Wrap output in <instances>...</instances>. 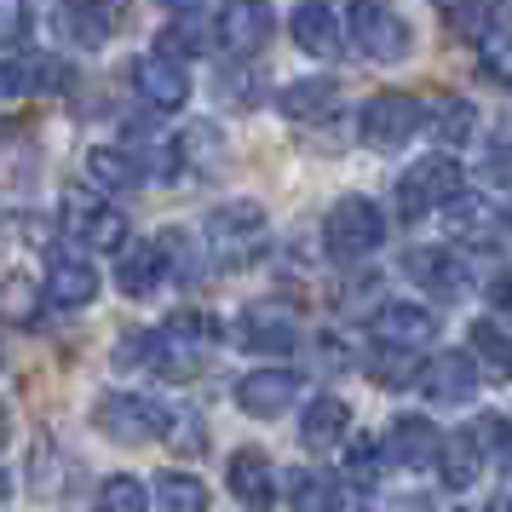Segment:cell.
<instances>
[{
  "mask_svg": "<svg viewBox=\"0 0 512 512\" xmlns=\"http://www.w3.org/2000/svg\"><path fill=\"white\" fill-rule=\"evenodd\" d=\"M380 242H386V213H380V202H369V196H340V202L328 208V219H323L328 259L357 265V259H369Z\"/></svg>",
  "mask_w": 512,
  "mask_h": 512,
  "instance_id": "3",
  "label": "cell"
},
{
  "mask_svg": "<svg viewBox=\"0 0 512 512\" xmlns=\"http://www.w3.org/2000/svg\"><path fill=\"white\" fill-rule=\"evenodd\" d=\"M93 426L110 443H121V449H139V443L167 432V409L150 403V397H139V392H104L93 403Z\"/></svg>",
  "mask_w": 512,
  "mask_h": 512,
  "instance_id": "7",
  "label": "cell"
},
{
  "mask_svg": "<svg viewBox=\"0 0 512 512\" xmlns=\"http://www.w3.org/2000/svg\"><path fill=\"white\" fill-rule=\"evenodd\" d=\"M478 363L466 357V351H443V357H432L426 369H420V392L432 397V403H443V409H461V403H472L478 397Z\"/></svg>",
  "mask_w": 512,
  "mask_h": 512,
  "instance_id": "15",
  "label": "cell"
},
{
  "mask_svg": "<svg viewBox=\"0 0 512 512\" xmlns=\"http://www.w3.org/2000/svg\"><path fill=\"white\" fill-rule=\"evenodd\" d=\"M75 75L64 58H24V64H0V93L18 98V93H64Z\"/></svg>",
  "mask_w": 512,
  "mask_h": 512,
  "instance_id": "25",
  "label": "cell"
},
{
  "mask_svg": "<svg viewBox=\"0 0 512 512\" xmlns=\"http://www.w3.org/2000/svg\"><path fill=\"white\" fill-rule=\"evenodd\" d=\"M380 6H386V0H380Z\"/></svg>",
  "mask_w": 512,
  "mask_h": 512,
  "instance_id": "51",
  "label": "cell"
},
{
  "mask_svg": "<svg viewBox=\"0 0 512 512\" xmlns=\"http://www.w3.org/2000/svg\"><path fill=\"white\" fill-rule=\"evenodd\" d=\"M403 271H409V282H420V288L438 294V300H455L466 288L461 259L449 254V248H409V254H403Z\"/></svg>",
  "mask_w": 512,
  "mask_h": 512,
  "instance_id": "21",
  "label": "cell"
},
{
  "mask_svg": "<svg viewBox=\"0 0 512 512\" xmlns=\"http://www.w3.org/2000/svg\"><path fill=\"white\" fill-rule=\"evenodd\" d=\"M288 489H294V512H334V484L317 478L311 466H300V472L288 478Z\"/></svg>",
  "mask_w": 512,
  "mask_h": 512,
  "instance_id": "35",
  "label": "cell"
},
{
  "mask_svg": "<svg viewBox=\"0 0 512 512\" xmlns=\"http://www.w3.org/2000/svg\"><path fill=\"white\" fill-rule=\"evenodd\" d=\"M346 29H351L357 58H369V64H403V58L415 52L409 18H397L392 6H380V0H357L346 12Z\"/></svg>",
  "mask_w": 512,
  "mask_h": 512,
  "instance_id": "6",
  "label": "cell"
},
{
  "mask_svg": "<svg viewBox=\"0 0 512 512\" xmlns=\"http://www.w3.org/2000/svg\"><path fill=\"white\" fill-rule=\"evenodd\" d=\"M225 489L248 512H271L277 507V466H271V455L265 449H236L225 461Z\"/></svg>",
  "mask_w": 512,
  "mask_h": 512,
  "instance_id": "14",
  "label": "cell"
},
{
  "mask_svg": "<svg viewBox=\"0 0 512 512\" xmlns=\"http://www.w3.org/2000/svg\"><path fill=\"white\" fill-rule=\"evenodd\" d=\"M167 282V248L162 242H133L116 265V288L127 300H150L156 288Z\"/></svg>",
  "mask_w": 512,
  "mask_h": 512,
  "instance_id": "20",
  "label": "cell"
},
{
  "mask_svg": "<svg viewBox=\"0 0 512 512\" xmlns=\"http://www.w3.org/2000/svg\"><path fill=\"white\" fill-rule=\"evenodd\" d=\"M259 75L248 70V64H236V70H219V98L225 104H236V110H248V104H259Z\"/></svg>",
  "mask_w": 512,
  "mask_h": 512,
  "instance_id": "40",
  "label": "cell"
},
{
  "mask_svg": "<svg viewBox=\"0 0 512 512\" xmlns=\"http://www.w3.org/2000/svg\"><path fill=\"white\" fill-rule=\"evenodd\" d=\"M432 127V104L415 93H374L357 116V133L369 150H403V144Z\"/></svg>",
  "mask_w": 512,
  "mask_h": 512,
  "instance_id": "5",
  "label": "cell"
},
{
  "mask_svg": "<svg viewBox=\"0 0 512 512\" xmlns=\"http://www.w3.org/2000/svg\"><path fill=\"white\" fill-rule=\"evenodd\" d=\"M121 12H127V0H58L52 29H58V41H70L75 52H98V47L116 41Z\"/></svg>",
  "mask_w": 512,
  "mask_h": 512,
  "instance_id": "9",
  "label": "cell"
},
{
  "mask_svg": "<svg viewBox=\"0 0 512 512\" xmlns=\"http://www.w3.org/2000/svg\"><path fill=\"white\" fill-rule=\"evenodd\" d=\"M443 443H449V438H443L426 415H397L392 420V438H386V455H392L397 466L420 472V466H438L443 461Z\"/></svg>",
  "mask_w": 512,
  "mask_h": 512,
  "instance_id": "18",
  "label": "cell"
},
{
  "mask_svg": "<svg viewBox=\"0 0 512 512\" xmlns=\"http://www.w3.org/2000/svg\"><path fill=\"white\" fill-rule=\"evenodd\" d=\"M466 357L489 380H512V328H501L495 317H478V323L466 328Z\"/></svg>",
  "mask_w": 512,
  "mask_h": 512,
  "instance_id": "23",
  "label": "cell"
},
{
  "mask_svg": "<svg viewBox=\"0 0 512 512\" xmlns=\"http://www.w3.org/2000/svg\"><path fill=\"white\" fill-rule=\"evenodd\" d=\"M81 173H87V185L93 190H139L144 185V162L133 156V150H110V144L87 150Z\"/></svg>",
  "mask_w": 512,
  "mask_h": 512,
  "instance_id": "26",
  "label": "cell"
},
{
  "mask_svg": "<svg viewBox=\"0 0 512 512\" xmlns=\"http://www.w3.org/2000/svg\"><path fill=\"white\" fill-rule=\"evenodd\" d=\"M150 495H156V507L162 512H208V484L196 478V472H156V484H150Z\"/></svg>",
  "mask_w": 512,
  "mask_h": 512,
  "instance_id": "29",
  "label": "cell"
},
{
  "mask_svg": "<svg viewBox=\"0 0 512 512\" xmlns=\"http://www.w3.org/2000/svg\"><path fill=\"white\" fill-rule=\"evenodd\" d=\"M0 443H6V409H0Z\"/></svg>",
  "mask_w": 512,
  "mask_h": 512,
  "instance_id": "48",
  "label": "cell"
},
{
  "mask_svg": "<svg viewBox=\"0 0 512 512\" xmlns=\"http://www.w3.org/2000/svg\"><path fill=\"white\" fill-rule=\"evenodd\" d=\"M461 196H466V173L449 150L420 156V162L397 179V213H403V219H420V213H432V208H455Z\"/></svg>",
  "mask_w": 512,
  "mask_h": 512,
  "instance_id": "4",
  "label": "cell"
},
{
  "mask_svg": "<svg viewBox=\"0 0 512 512\" xmlns=\"http://www.w3.org/2000/svg\"><path fill=\"white\" fill-rule=\"evenodd\" d=\"M0 363H6V351H0Z\"/></svg>",
  "mask_w": 512,
  "mask_h": 512,
  "instance_id": "50",
  "label": "cell"
},
{
  "mask_svg": "<svg viewBox=\"0 0 512 512\" xmlns=\"http://www.w3.org/2000/svg\"><path fill=\"white\" fill-rule=\"evenodd\" d=\"M420 369H426V363H415L409 351H380V357L369 363V374L380 380V386H409V380L420 386Z\"/></svg>",
  "mask_w": 512,
  "mask_h": 512,
  "instance_id": "38",
  "label": "cell"
},
{
  "mask_svg": "<svg viewBox=\"0 0 512 512\" xmlns=\"http://www.w3.org/2000/svg\"><path fill=\"white\" fill-rule=\"evenodd\" d=\"M507 225H512V208H507Z\"/></svg>",
  "mask_w": 512,
  "mask_h": 512,
  "instance_id": "49",
  "label": "cell"
},
{
  "mask_svg": "<svg viewBox=\"0 0 512 512\" xmlns=\"http://www.w3.org/2000/svg\"><path fill=\"white\" fill-rule=\"evenodd\" d=\"M213 41H208V29L196 24V18H179V24H167V35H162V52L167 58H179V64H185V58H196V52H208Z\"/></svg>",
  "mask_w": 512,
  "mask_h": 512,
  "instance_id": "36",
  "label": "cell"
},
{
  "mask_svg": "<svg viewBox=\"0 0 512 512\" xmlns=\"http://www.w3.org/2000/svg\"><path fill=\"white\" fill-rule=\"evenodd\" d=\"M489 512H512V478H501V484H495V495H489Z\"/></svg>",
  "mask_w": 512,
  "mask_h": 512,
  "instance_id": "45",
  "label": "cell"
},
{
  "mask_svg": "<svg viewBox=\"0 0 512 512\" xmlns=\"http://www.w3.org/2000/svg\"><path fill=\"white\" fill-rule=\"evenodd\" d=\"M47 300V294H41V288H29L24 277H12L6 282V288H0V311H6V317H35V305Z\"/></svg>",
  "mask_w": 512,
  "mask_h": 512,
  "instance_id": "42",
  "label": "cell"
},
{
  "mask_svg": "<svg viewBox=\"0 0 512 512\" xmlns=\"http://www.w3.org/2000/svg\"><path fill=\"white\" fill-rule=\"evenodd\" d=\"M236 340L254 351V357H282V351L300 346V323H294V311H282V305H248V311L236 317Z\"/></svg>",
  "mask_w": 512,
  "mask_h": 512,
  "instance_id": "13",
  "label": "cell"
},
{
  "mask_svg": "<svg viewBox=\"0 0 512 512\" xmlns=\"http://www.w3.org/2000/svg\"><path fill=\"white\" fill-rule=\"evenodd\" d=\"M116 369H156V328H133L116 340Z\"/></svg>",
  "mask_w": 512,
  "mask_h": 512,
  "instance_id": "37",
  "label": "cell"
},
{
  "mask_svg": "<svg viewBox=\"0 0 512 512\" xmlns=\"http://www.w3.org/2000/svg\"><path fill=\"white\" fill-rule=\"evenodd\" d=\"M162 6H173V12H185V18H190V12H196L202 0H162Z\"/></svg>",
  "mask_w": 512,
  "mask_h": 512,
  "instance_id": "47",
  "label": "cell"
},
{
  "mask_svg": "<svg viewBox=\"0 0 512 512\" xmlns=\"http://www.w3.org/2000/svg\"><path fill=\"white\" fill-rule=\"evenodd\" d=\"M41 294H47L52 311H81V305L98 300V271L93 265H81V259H58L41 282Z\"/></svg>",
  "mask_w": 512,
  "mask_h": 512,
  "instance_id": "22",
  "label": "cell"
},
{
  "mask_svg": "<svg viewBox=\"0 0 512 512\" xmlns=\"http://www.w3.org/2000/svg\"><path fill=\"white\" fill-rule=\"evenodd\" d=\"M443 219H449V236H455L461 248H478V254H489V248L501 242V231H507L501 208H495L489 196H478V190H466L455 208H443Z\"/></svg>",
  "mask_w": 512,
  "mask_h": 512,
  "instance_id": "16",
  "label": "cell"
},
{
  "mask_svg": "<svg viewBox=\"0 0 512 512\" xmlns=\"http://www.w3.org/2000/svg\"><path fill=\"white\" fill-rule=\"evenodd\" d=\"M288 29H294V47L311 52V58H334L340 52V18H334V6H323V0L294 6Z\"/></svg>",
  "mask_w": 512,
  "mask_h": 512,
  "instance_id": "24",
  "label": "cell"
},
{
  "mask_svg": "<svg viewBox=\"0 0 512 512\" xmlns=\"http://www.w3.org/2000/svg\"><path fill=\"white\" fill-rule=\"evenodd\" d=\"M334 93H340L334 81H317V75H305V81H288V87L277 93V110H282L288 121H311V116H323L328 104H334Z\"/></svg>",
  "mask_w": 512,
  "mask_h": 512,
  "instance_id": "30",
  "label": "cell"
},
{
  "mask_svg": "<svg viewBox=\"0 0 512 512\" xmlns=\"http://www.w3.org/2000/svg\"><path fill=\"white\" fill-rule=\"evenodd\" d=\"M219 323L208 311H179L167 328H156V374L162 380H196L213 363Z\"/></svg>",
  "mask_w": 512,
  "mask_h": 512,
  "instance_id": "2",
  "label": "cell"
},
{
  "mask_svg": "<svg viewBox=\"0 0 512 512\" xmlns=\"http://www.w3.org/2000/svg\"><path fill=\"white\" fill-rule=\"evenodd\" d=\"M478 70L495 87H512V29H495L484 47H478Z\"/></svg>",
  "mask_w": 512,
  "mask_h": 512,
  "instance_id": "34",
  "label": "cell"
},
{
  "mask_svg": "<svg viewBox=\"0 0 512 512\" xmlns=\"http://www.w3.org/2000/svg\"><path fill=\"white\" fill-rule=\"evenodd\" d=\"M478 432H455V438L443 443V461H438V478H443V489H472L478 484V472H484V449H478Z\"/></svg>",
  "mask_w": 512,
  "mask_h": 512,
  "instance_id": "28",
  "label": "cell"
},
{
  "mask_svg": "<svg viewBox=\"0 0 512 512\" xmlns=\"http://www.w3.org/2000/svg\"><path fill=\"white\" fill-rule=\"evenodd\" d=\"M369 334L380 351H426L438 340V311L432 305H415V300H386L380 311L369 317Z\"/></svg>",
  "mask_w": 512,
  "mask_h": 512,
  "instance_id": "10",
  "label": "cell"
},
{
  "mask_svg": "<svg viewBox=\"0 0 512 512\" xmlns=\"http://www.w3.org/2000/svg\"><path fill=\"white\" fill-rule=\"evenodd\" d=\"M432 139H443V144H472L478 139V110L466 104V98H438L432 104Z\"/></svg>",
  "mask_w": 512,
  "mask_h": 512,
  "instance_id": "32",
  "label": "cell"
},
{
  "mask_svg": "<svg viewBox=\"0 0 512 512\" xmlns=\"http://www.w3.org/2000/svg\"><path fill=\"white\" fill-rule=\"evenodd\" d=\"M265 208L259 202H225V208L208 213V225H202V242H208L213 254L225 259V265H242V259H254L259 248H265Z\"/></svg>",
  "mask_w": 512,
  "mask_h": 512,
  "instance_id": "8",
  "label": "cell"
},
{
  "mask_svg": "<svg viewBox=\"0 0 512 512\" xmlns=\"http://www.w3.org/2000/svg\"><path fill=\"white\" fill-rule=\"evenodd\" d=\"M478 438H489V443H495V455H501V461H512V415L478 420Z\"/></svg>",
  "mask_w": 512,
  "mask_h": 512,
  "instance_id": "43",
  "label": "cell"
},
{
  "mask_svg": "<svg viewBox=\"0 0 512 512\" xmlns=\"http://www.w3.org/2000/svg\"><path fill=\"white\" fill-rule=\"evenodd\" d=\"M18 41H29V6L24 0H0V52H12Z\"/></svg>",
  "mask_w": 512,
  "mask_h": 512,
  "instance_id": "41",
  "label": "cell"
},
{
  "mask_svg": "<svg viewBox=\"0 0 512 512\" xmlns=\"http://www.w3.org/2000/svg\"><path fill=\"white\" fill-rule=\"evenodd\" d=\"M334 512H374L363 484H334Z\"/></svg>",
  "mask_w": 512,
  "mask_h": 512,
  "instance_id": "44",
  "label": "cell"
},
{
  "mask_svg": "<svg viewBox=\"0 0 512 512\" xmlns=\"http://www.w3.org/2000/svg\"><path fill=\"white\" fill-rule=\"evenodd\" d=\"M346 432H351V409H346V397L317 392L311 403H305V415H300V443H305V449L328 455L334 443H346Z\"/></svg>",
  "mask_w": 512,
  "mask_h": 512,
  "instance_id": "19",
  "label": "cell"
},
{
  "mask_svg": "<svg viewBox=\"0 0 512 512\" xmlns=\"http://www.w3.org/2000/svg\"><path fill=\"white\" fill-rule=\"evenodd\" d=\"M392 512H432V507H426V495H409V501H397Z\"/></svg>",
  "mask_w": 512,
  "mask_h": 512,
  "instance_id": "46",
  "label": "cell"
},
{
  "mask_svg": "<svg viewBox=\"0 0 512 512\" xmlns=\"http://www.w3.org/2000/svg\"><path fill=\"white\" fill-rule=\"evenodd\" d=\"M58 225H64L75 242H87L93 254H127V248H133L127 213L93 185H64V196H58Z\"/></svg>",
  "mask_w": 512,
  "mask_h": 512,
  "instance_id": "1",
  "label": "cell"
},
{
  "mask_svg": "<svg viewBox=\"0 0 512 512\" xmlns=\"http://www.w3.org/2000/svg\"><path fill=\"white\" fill-rule=\"evenodd\" d=\"M150 507V484H139L133 472H110L98 484V512H144Z\"/></svg>",
  "mask_w": 512,
  "mask_h": 512,
  "instance_id": "33",
  "label": "cell"
},
{
  "mask_svg": "<svg viewBox=\"0 0 512 512\" xmlns=\"http://www.w3.org/2000/svg\"><path fill=\"white\" fill-rule=\"evenodd\" d=\"M271 0H225V12H219V41L236 52V58H254L265 41H271Z\"/></svg>",
  "mask_w": 512,
  "mask_h": 512,
  "instance_id": "17",
  "label": "cell"
},
{
  "mask_svg": "<svg viewBox=\"0 0 512 512\" xmlns=\"http://www.w3.org/2000/svg\"><path fill=\"white\" fill-rule=\"evenodd\" d=\"M346 472H351V484H363V489L380 478V443H374L369 432L346 443Z\"/></svg>",
  "mask_w": 512,
  "mask_h": 512,
  "instance_id": "39",
  "label": "cell"
},
{
  "mask_svg": "<svg viewBox=\"0 0 512 512\" xmlns=\"http://www.w3.org/2000/svg\"><path fill=\"white\" fill-rule=\"evenodd\" d=\"M127 81H133V93H139L150 110H185V98H190L185 64L167 58V52H144V58H133Z\"/></svg>",
  "mask_w": 512,
  "mask_h": 512,
  "instance_id": "12",
  "label": "cell"
},
{
  "mask_svg": "<svg viewBox=\"0 0 512 512\" xmlns=\"http://www.w3.org/2000/svg\"><path fill=\"white\" fill-rule=\"evenodd\" d=\"M300 392H305V380L294 369H254L236 380V409L254 420H277L300 403Z\"/></svg>",
  "mask_w": 512,
  "mask_h": 512,
  "instance_id": "11",
  "label": "cell"
},
{
  "mask_svg": "<svg viewBox=\"0 0 512 512\" xmlns=\"http://www.w3.org/2000/svg\"><path fill=\"white\" fill-rule=\"evenodd\" d=\"M443 18H449V29H455L461 41H478V47H484L489 35H495L501 0H449V6H443Z\"/></svg>",
  "mask_w": 512,
  "mask_h": 512,
  "instance_id": "31",
  "label": "cell"
},
{
  "mask_svg": "<svg viewBox=\"0 0 512 512\" xmlns=\"http://www.w3.org/2000/svg\"><path fill=\"white\" fill-rule=\"evenodd\" d=\"M173 156H179V167H190V173H219V167H225V133H219L213 121H190L185 133L173 139Z\"/></svg>",
  "mask_w": 512,
  "mask_h": 512,
  "instance_id": "27",
  "label": "cell"
}]
</instances>
